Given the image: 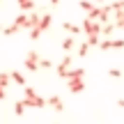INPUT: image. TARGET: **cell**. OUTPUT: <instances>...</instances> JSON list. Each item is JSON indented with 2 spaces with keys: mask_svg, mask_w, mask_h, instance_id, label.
Wrapping results in <instances>:
<instances>
[{
  "mask_svg": "<svg viewBox=\"0 0 124 124\" xmlns=\"http://www.w3.org/2000/svg\"><path fill=\"white\" fill-rule=\"evenodd\" d=\"M23 103H25L28 108H44V106H48V101H46L44 97H39L35 87H23Z\"/></svg>",
  "mask_w": 124,
  "mask_h": 124,
  "instance_id": "cell-1",
  "label": "cell"
},
{
  "mask_svg": "<svg viewBox=\"0 0 124 124\" xmlns=\"http://www.w3.org/2000/svg\"><path fill=\"white\" fill-rule=\"evenodd\" d=\"M80 28H83V32H85V35H101V28H103V23L101 21H94V18H85V21H83V25H80Z\"/></svg>",
  "mask_w": 124,
  "mask_h": 124,
  "instance_id": "cell-2",
  "label": "cell"
},
{
  "mask_svg": "<svg viewBox=\"0 0 124 124\" xmlns=\"http://www.w3.org/2000/svg\"><path fill=\"white\" fill-rule=\"evenodd\" d=\"M39 60H41V55L37 53V51H30L23 64H25V69H28V71H39V69H41V67H39Z\"/></svg>",
  "mask_w": 124,
  "mask_h": 124,
  "instance_id": "cell-3",
  "label": "cell"
},
{
  "mask_svg": "<svg viewBox=\"0 0 124 124\" xmlns=\"http://www.w3.org/2000/svg\"><path fill=\"white\" fill-rule=\"evenodd\" d=\"M69 67H71V55H64V58L60 60V64L55 67V74H58L60 78H67V71H69Z\"/></svg>",
  "mask_w": 124,
  "mask_h": 124,
  "instance_id": "cell-4",
  "label": "cell"
},
{
  "mask_svg": "<svg viewBox=\"0 0 124 124\" xmlns=\"http://www.w3.org/2000/svg\"><path fill=\"white\" fill-rule=\"evenodd\" d=\"M67 87H69V92H74V94L85 92V78H74V80H67Z\"/></svg>",
  "mask_w": 124,
  "mask_h": 124,
  "instance_id": "cell-5",
  "label": "cell"
},
{
  "mask_svg": "<svg viewBox=\"0 0 124 124\" xmlns=\"http://www.w3.org/2000/svg\"><path fill=\"white\" fill-rule=\"evenodd\" d=\"M46 101H48V106H51V108H55L58 113H64V103H62V99L58 97V94H51Z\"/></svg>",
  "mask_w": 124,
  "mask_h": 124,
  "instance_id": "cell-6",
  "label": "cell"
},
{
  "mask_svg": "<svg viewBox=\"0 0 124 124\" xmlns=\"http://www.w3.org/2000/svg\"><path fill=\"white\" fill-rule=\"evenodd\" d=\"M74 78H85V69H69L67 71V80H74Z\"/></svg>",
  "mask_w": 124,
  "mask_h": 124,
  "instance_id": "cell-7",
  "label": "cell"
},
{
  "mask_svg": "<svg viewBox=\"0 0 124 124\" xmlns=\"http://www.w3.org/2000/svg\"><path fill=\"white\" fill-rule=\"evenodd\" d=\"M62 28H64L67 32H71V35H78V32H83V28H80V25H76V23H69V21L62 23Z\"/></svg>",
  "mask_w": 124,
  "mask_h": 124,
  "instance_id": "cell-8",
  "label": "cell"
},
{
  "mask_svg": "<svg viewBox=\"0 0 124 124\" xmlns=\"http://www.w3.org/2000/svg\"><path fill=\"white\" fill-rule=\"evenodd\" d=\"M71 48H76V39H74V37H64V39H62V51L69 53Z\"/></svg>",
  "mask_w": 124,
  "mask_h": 124,
  "instance_id": "cell-9",
  "label": "cell"
},
{
  "mask_svg": "<svg viewBox=\"0 0 124 124\" xmlns=\"http://www.w3.org/2000/svg\"><path fill=\"white\" fill-rule=\"evenodd\" d=\"M115 28H117V25H115V23H113V21L103 23V28H101V35H103V37H110L113 32H115Z\"/></svg>",
  "mask_w": 124,
  "mask_h": 124,
  "instance_id": "cell-10",
  "label": "cell"
},
{
  "mask_svg": "<svg viewBox=\"0 0 124 124\" xmlns=\"http://www.w3.org/2000/svg\"><path fill=\"white\" fill-rule=\"evenodd\" d=\"M113 23H115L120 30H124V12H115L113 14Z\"/></svg>",
  "mask_w": 124,
  "mask_h": 124,
  "instance_id": "cell-11",
  "label": "cell"
},
{
  "mask_svg": "<svg viewBox=\"0 0 124 124\" xmlns=\"http://www.w3.org/2000/svg\"><path fill=\"white\" fill-rule=\"evenodd\" d=\"M51 23H53V16H51V14H44V16H41V21H39V28H41V30H48Z\"/></svg>",
  "mask_w": 124,
  "mask_h": 124,
  "instance_id": "cell-12",
  "label": "cell"
},
{
  "mask_svg": "<svg viewBox=\"0 0 124 124\" xmlns=\"http://www.w3.org/2000/svg\"><path fill=\"white\" fill-rule=\"evenodd\" d=\"M12 80L16 85H23V87H25V76H23L21 71H12Z\"/></svg>",
  "mask_w": 124,
  "mask_h": 124,
  "instance_id": "cell-13",
  "label": "cell"
},
{
  "mask_svg": "<svg viewBox=\"0 0 124 124\" xmlns=\"http://www.w3.org/2000/svg\"><path fill=\"white\" fill-rule=\"evenodd\" d=\"M78 7L83 9L85 14H90V12H92L94 7H97V5H94V2H90V0H80V2H78Z\"/></svg>",
  "mask_w": 124,
  "mask_h": 124,
  "instance_id": "cell-14",
  "label": "cell"
},
{
  "mask_svg": "<svg viewBox=\"0 0 124 124\" xmlns=\"http://www.w3.org/2000/svg\"><path fill=\"white\" fill-rule=\"evenodd\" d=\"M18 30H21V25H16V23H12V25H7V28L2 30V35H5V37H12V35H16Z\"/></svg>",
  "mask_w": 124,
  "mask_h": 124,
  "instance_id": "cell-15",
  "label": "cell"
},
{
  "mask_svg": "<svg viewBox=\"0 0 124 124\" xmlns=\"http://www.w3.org/2000/svg\"><path fill=\"white\" fill-rule=\"evenodd\" d=\"M9 83H12V74H7V71H0V87H7Z\"/></svg>",
  "mask_w": 124,
  "mask_h": 124,
  "instance_id": "cell-16",
  "label": "cell"
},
{
  "mask_svg": "<svg viewBox=\"0 0 124 124\" xmlns=\"http://www.w3.org/2000/svg\"><path fill=\"white\" fill-rule=\"evenodd\" d=\"M18 7H21L23 12H32V9H35V2H32V0H18Z\"/></svg>",
  "mask_w": 124,
  "mask_h": 124,
  "instance_id": "cell-17",
  "label": "cell"
},
{
  "mask_svg": "<svg viewBox=\"0 0 124 124\" xmlns=\"http://www.w3.org/2000/svg\"><path fill=\"white\" fill-rule=\"evenodd\" d=\"M25 103H23V101H16V103H14V115H18V117H21L23 115V113H25Z\"/></svg>",
  "mask_w": 124,
  "mask_h": 124,
  "instance_id": "cell-18",
  "label": "cell"
},
{
  "mask_svg": "<svg viewBox=\"0 0 124 124\" xmlns=\"http://www.w3.org/2000/svg\"><path fill=\"white\" fill-rule=\"evenodd\" d=\"M87 44L90 46H99L101 44V35H87Z\"/></svg>",
  "mask_w": 124,
  "mask_h": 124,
  "instance_id": "cell-19",
  "label": "cell"
},
{
  "mask_svg": "<svg viewBox=\"0 0 124 124\" xmlns=\"http://www.w3.org/2000/svg\"><path fill=\"white\" fill-rule=\"evenodd\" d=\"M99 48H101V51H110V48H113V39H110V37H106V39H101V44H99Z\"/></svg>",
  "mask_w": 124,
  "mask_h": 124,
  "instance_id": "cell-20",
  "label": "cell"
},
{
  "mask_svg": "<svg viewBox=\"0 0 124 124\" xmlns=\"http://www.w3.org/2000/svg\"><path fill=\"white\" fill-rule=\"evenodd\" d=\"M110 9H113V12H124V0H113Z\"/></svg>",
  "mask_w": 124,
  "mask_h": 124,
  "instance_id": "cell-21",
  "label": "cell"
},
{
  "mask_svg": "<svg viewBox=\"0 0 124 124\" xmlns=\"http://www.w3.org/2000/svg\"><path fill=\"white\" fill-rule=\"evenodd\" d=\"M25 21H28V14H25V12L18 14V16L14 18V23H16V25H21V28H25Z\"/></svg>",
  "mask_w": 124,
  "mask_h": 124,
  "instance_id": "cell-22",
  "label": "cell"
},
{
  "mask_svg": "<svg viewBox=\"0 0 124 124\" xmlns=\"http://www.w3.org/2000/svg\"><path fill=\"white\" fill-rule=\"evenodd\" d=\"M87 53H90V44L85 41V44H80V46H78V58H85Z\"/></svg>",
  "mask_w": 124,
  "mask_h": 124,
  "instance_id": "cell-23",
  "label": "cell"
},
{
  "mask_svg": "<svg viewBox=\"0 0 124 124\" xmlns=\"http://www.w3.org/2000/svg\"><path fill=\"white\" fill-rule=\"evenodd\" d=\"M39 67H41V69H51L53 62H51V58H41V60H39Z\"/></svg>",
  "mask_w": 124,
  "mask_h": 124,
  "instance_id": "cell-24",
  "label": "cell"
},
{
  "mask_svg": "<svg viewBox=\"0 0 124 124\" xmlns=\"http://www.w3.org/2000/svg\"><path fill=\"white\" fill-rule=\"evenodd\" d=\"M41 32H44V30H41L39 25H37V28H32V30H30V39H39V35H41Z\"/></svg>",
  "mask_w": 124,
  "mask_h": 124,
  "instance_id": "cell-25",
  "label": "cell"
},
{
  "mask_svg": "<svg viewBox=\"0 0 124 124\" xmlns=\"http://www.w3.org/2000/svg\"><path fill=\"white\" fill-rule=\"evenodd\" d=\"M108 76H110V78H122V71H120V69H115V67H113V69L108 71Z\"/></svg>",
  "mask_w": 124,
  "mask_h": 124,
  "instance_id": "cell-26",
  "label": "cell"
},
{
  "mask_svg": "<svg viewBox=\"0 0 124 124\" xmlns=\"http://www.w3.org/2000/svg\"><path fill=\"white\" fill-rule=\"evenodd\" d=\"M7 97V87H0V99H5Z\"/></svg>",
  "mask_w": 124,
  "mask_h": 124,
  "instance_id": "cell-27",
  "label": "cell"
},
{
  "mask_svg": "<svg viewBox=\"0 0 124 124\" xmlns=\"http://www.w3.org/2000/svg\"><path fill=\"white\" fill-rule=\"evenodd\" d=\"M117 106H120L122 110H124V99H120V101H117Z\"/></svg>",
  "mask_w": 124,
  "mask_h": 124,
  "instance_id": "cell-28",
  "label": "cell"
},
{
  "mask_svg": "<svg viewBox=\"0 0 124 124\" xmlns=\"http://www.w3.org/2000/svg\"><path fill=\"white\" fill-rule=\"evenodd\" d=\"M48 2H51V5H58V2H60V0H48Z\"/></svg>",
  "mask_w": 124,
  "mask_h": 124,
  "instance_id": "cell-29",
  "label": "cell"
},
{
  "mask_svg": "<svg viewBox=\"0 0 124 124\" xmlns=\"http://www.w3.org/2000/svg\"><path fill=\"white\" fill-rule=\"evenodd\" d=\"M94 2H103V0H94Z\"/></svg>",
  "mask_w": 124,
  "mask_h": 124,
  "instance_id": "cell-30",
  "label": "cell"
},
{
  "mask_svg": "<svg viewBox=\"0 0 124 124\" xmlns=\"http://www.w3.org/2000/svg\"><path fill=\"white\" fill-rule=\"evenodd\" d=\"M2 30H5V28H2V25H0V32H2Z\"/></svg>",
  "mask_w": 124,
  "mask_h": 124,
  "instance_id": "cell-31",
  "label": "cell"
},
{
  "mask_svg": "<svg viewBox=\"0 0 124 124\" xmlns=\"http://www.w3.org/2000/svg\"><path fill=\"white\" fill-rule=\"evenodd\" d=\"M0 7H2V0H0Z\"/></svg>",
  "mask_w": 124,
  "mask_h": 124,
  "instance_id": "cell-32",
  "label": "cell"
}]
</instances>
